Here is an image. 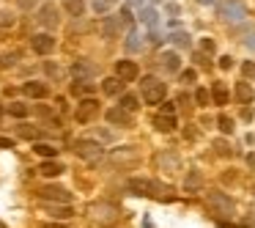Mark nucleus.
Segmentation results:
<instances>
[{
    "label": "nucleus",
    "instance_id": "nucleus-1",
    "mask_svg": "<svg viewBox=\"0 0 255 228\" xmlns=\"http://www.w3.org/2000/svg\"><path fill=\"white\" fill-rule=\"evenodd\" d=\"M85 217H88V223L96 228H113L124 217V209L118 204H113V201H94V204H88V209H85Z\"/></svg>",
    "mask_w": 255,
    "mask_h": 228
},
{
    "label": "nucleus",
    "instance_id": "nucleus-2",
    "mask_svg": "<svg viewBox=\"0 0 255 228\" xmlns=\"http://www.w3.org/2000/svg\"><path fill=\"white\" fill-rule=\"evenodd\" d=\"M127 190L132 195H143V198H156V201H173V190L170 184H162L156 179H145V176H132L127 182Z\"/></svg>",
    "mask_w": 255,
    "mask_h": 228
},
{
    "label": "nucleus",
    "instance_id": "nucleus-3",
    "mask_svg": "<svg viewBox=\"0 0 255 228\" xmlns=\"http://www.w3.org/2000/svg\"><path fill=\"white\" fill-rule=\"evenodd\" d=\"M217 17L228 25H242L250 17V11L244 6V0H220L217 3Z\"/></svg>",
    "mask_w": 255,
    "mask_h": 228
},
{
    "label": "nucleus",
    "instance_id": "nucleus-4",
    "mask_svg": "<svg viewBox=\"0 0 255 228\" xmlns=\"http://www.w3.org/2000/svg\"><path fill=\"white\" fill-rule=\"evenodd\" d=\"M140 96L145 105H162L167 96V85L156 77H143L140 80Z\"/></svg>",
    "mask_w": 255,
    "mask_h": 228
},
{
    "label": "nucleus",
    "instance_id": "nucleus-5",
    "mask_svg": "<svg viewBox=\"0 0 255 228\" xmlns=\"http://www.w3.org/2000/svg\"><path fill=\"white\" fill-rule=\"evenodd\" d=\"M206 201H209V206L214 209L217 217H233V212H236L233 198L225 195L222 190H211V193H206Z\"/></svg>",
    "mask_w": 255,
    "mask_h": 228
},
{
    "label": "nucleus",
    "instance_id": "nucleus-6",
    "mask_svg": "<svg viewBox=\"0 0 255 228\" xmlns=\"http://www.w3.org/2000/svg\"><path fill=\"white\" fill-rule=\"evenodd\" d=\"M74 154L85 162H99L102 157H105V146H102L99 140L80 138V140H74Z\"/></svg>",
    "mask_w": 255,
    "mask_h": 228
},
{
    "label": "nucleus",
    "instance_id": "nucleus-7",
    "mask_svg": "<svg viewBox=\"0 0 255 228\" xmlns=\"http://www.w3.org/2000/svg\"><path fill=\"white\" fill-rule=\"evenodd\" d=\"M41 204H72V193L61 184H44V187L36 190Z\"/></svg>",
    "mask_w": 255,
    "mask_h": 228
},
{
    "label": "nucleus",
    "instance_id": "nucleus-8",
    "mask_svg": "<svg viewBox=\"0 0 255 228\" xmlns=\"http://www.w3.org/2000/svg\"><path fill=\"white\" fill-rule=\"evenodd\" d=\"M36 22H39L41 28H47V30H55L58 25H61V8H58L52 0L41 3V8L36 11Z\"/></svg>",
    "mask_w": 255,
    "mask_h": 228
},
{
    "label": "nucleus",
    "instance_id": "nucleus-9",
    "mask_svg": "<svg viewBox=\"0 0 255 228\" xmlns=\"http://www.w3.org/2000/svg\"><path fill=\"white\" fill-rule=\"evenodd\" d=\"M99 113H102V105H99V99H94V96H83L80 105L74 107V118H77V124H91Z\"/></svg>",
    "mask_w": 255,
    "mask_h": 228
},
{
    "label": "nucleus",
    "instance_id": "nucleus-10",
    "mask_svg": "<svg viewBox=\"0 0 255 228\" xmlns=\"http://www.w3.org/2000/svg\"><path fill=\"white\" fill-rule=\"evenodd\" d=\"M137 160H140V151L134 149V146H118V149H113L110 154H107V162H110V165H134Z\"/></svg>",
    "mask_w": 255,
    "mask_h": 228
},
{
    "label": "nucleus",
    "instance_id": "nucleus-11",
    "mask_svg": "<svg viewBox=\"0 0 255 228\" xmlns=\"http://www.w3.org/2000/svg\"><path fill=\"white\" fill-rule=\"evenodd\" d=\"M121 30H124V22H121L118 14H105V17H102V39L113 41V39L121 36Z\"/></svg>",
    "mask_w": 255,
    "mask_h": 228
},
{
    "label": "nucleus",
    "instance_id": "nucleus-12",
    "mask_svg": "<svg viewBox=\"0 0 255 228\" xmlns=\"http://www.w3.org/2000/svg\"><path fill=\"white\" fill-rule=\"evenodd\" d=\"M55 36L52 33H36V36H30V50L36 52V55H50L52 50H55Z\"/></svg>",
    "mask_w": 255,
    "mask_h": 228
},
{
    "label": "nucleus",
    "instance_id": "nucleus-13",
    "mask_svg": "<svg viewBox=\"0 0 255 228\" xmlns=\"http://www.w3.org/2000/svg\"><path fill=\"white\" fill-rule=\"evenodd\" d=\"M96 74H99V66L91 61H85V58H80V61L72 63V77L74 80H94Z\"/></svg>",
    "mask_w": 255,
    "mask_h": 228
},
{
    "label": "nucleus",
    "instance_id": "nucleus-14",
    "mask_svg": "<svg viewBox=\"0 0 255 228\" xmlns=\"http://www.w3.org/2000/svg\"><path fill=\"white\" fill-rule=\"evenodd\" d=\"M116 74L124 80V83H134V80L140 77V69L134 61H129V58H121V61H116Z\"/></svg>",
    "mask_w": 255,
    "mask_h": 228
},
{
    "label": "nucleus",
    "instance_id": "nucleus-15",
    "mask_svg": "<svg viewBox=\"0 0 255 228\" xmlns=\"http://www.w3.org/2000/svg\"><path fill=\"white\" fill-rule=\"evenodd\" d=\"M105 118L113 124V127H132V113L124 110L121 105H118V107H107V110H105Z\"/></svg>",
    "mask_w": 255,
    "mask_h": 228
},
{
    "label": "nucleus",
    "instance_id": "nucleus-16",
    "mask_svg": "<svg viewBox=\"0 0 255 228\" xmlns=\"http://www.w3.org/2000/svg\"><path fill=\"white\" fill-rule=\"evenodd\" d=\"M22 94L30 96V99H47L50 88L44 83H39V80H28V83H22Z\"/></svg>",
    "mask_w": 255,
    "mask_h": 228
},
{
    "label": "nucleus",
    "instance_id": "nucleus-17",
    "mask_svg": "<svg viewBox=\"0 0 255 228\" xmlns=\"http://www.w3.org/2000/svg\"><path fill=\"white\" fill-rule=\"evenodd\" d=\"M124 88H127V83H124L118 74H116V77H105V80H102V94H107V96H121Z\"/></svg>",
    "mask_w": 255,
    "mask_h": 228
},
{
    "label": "nucleus",
    "instance_id": "nucleus-18",
    "mask_svg": "<svg viewBox=\"0 0 255 228\" xmlns=\"http://www.w3.org/2000/svg\"><path fill=\"white\" fill-rule=\"evenodd\" d=\"M159 66L165 69L167 74H176L178 69H181V58H178V52H162V55H159Z\"/></svg>",
    "mask_w": 255,
    "mask_h": 228
},
{
    "label": "nucleus",
    "instance_id": "nucleus-19",
    "mask_svg": "<svg viewBox=\"0 0 255 228\" xmlns=\"http://www.w3.org/2000/svg\"><path fill=\"white\" fill-rule=\"evenodd\" d=\"M154 127L159 129V132H173V129L178 127L176 113H159V116H154Z\"/></svg>",
    "mask_w": 255,
    "mask_h": 228
},
{
    "label": "nucleus",
    "instance_id": "nucleus-20",
    "mask_svg": "<svg viewBox=\"0 0 255 228\" xmlns=\"http://www.w3.org/2000/svg\"><path fill=\"white\" fill-rule=\"evenodd\" d=\"M184 190H187V193H200V190H203V173H200L198 168H192V171L187 173V179H184Z\"/></svg>",
    "mask_w": 255,
    "mask_h": 228
},
{
    "label": "nucleus",
    "instance_id": "nucleus-21",
    "mask_svg": "<svg viewBox=\"0 0 255 228\" xmlns=\"http://www.w3.org/2000/svg\"><path fill=\"white\" fill-rule=\"evenodd\" d=\"M44 209L50 212L55 220H69V217H74V212L69 204H44Z\"/></svg>",
    "mask_w": 255,
    "mask_h": 228
},
{
    "label": "nucleus",
    "instance_id": "nucleus-22",
    "mask_svg": "<svg viewBox=\"0 0 255 228\" xmlns=\"http://www.w3.org/2000/svg\"><path fill=\"white\" fill-rule=\"evenodd\" d=\"M66 171V168L61 165V162H55V157H52V160H44L39 165V173L41 176H47V179H52V176H61V173Z\"/></svg>",
    "mask_w": 255,
    "mask_h": 228
},
{
    "label": "nucleus",
    "instance_id": "nucleus-23",
    "mask_svg": "<svg viewBox=\"0 0 255 228\" xmlns=\"http://www.w3.org/2000/svg\"><path fill=\"white\" fill-rule=\"evenodd\" d=\"M211 96H214V105H220V107H225L228 102H231V94H228V88H225V83H211Z\"/></svg>",
    "mask_w": 255,
    "mask_h": 228
},
{
    "label": "nucleus",
    "instance_id": "nucleus-24",
    "mask_svg": "<svg viewBox=\"0 0 255 228\" xmlns=\"http://www.w3.org/2000/svg\"><path fill=\"white\" fill-rule=\"evenodd\" d=\"M124 47H127V52H140V50H143V36H140L137 28H129Z\"/></svg>",
    "mask_w": 255,
    "mask_h": 228
},
{
    "label": "nucleus",
    "instance_id": "nucleus-25",
    "mask_svg": "<svg viewBox=\"0 0 255 228\" xmlns=\"http://www.w3.org/2000/svg\"><path fill=\"white\" fill-rule=\"evenodd\" d=\"M253 96H255V91H253V85H250L247 80L236 83V99L242 102V105H250V102H253Z\"/></svg>",
    "mask_w": 255,
    "mask_h": 228
},
{
    "label": "nucleus",
    "instance_id": "nucleus-26",
    "mask_svg": "<svg viewBox=\"0 0 255 228\" xmlns=\"http://www.w3.org/2000/svg\"><path fill=\"white\" fill-rule=\"evenodd\" d=\"M63 8H66L74 19H80L85 14V0H63Z\"/></svg>",
    "mask_w": 255,
    "mask_h": 228
},
{
    "label": "nucleus",
    "instance_id": "nucleus-27",
    "mask_svg": "<svg viewBox=\"0 0 255 228\" xmlns=\"http://www.w3.org/2000/svg\"><path fill=\"white\" fill-rule=\"evenodd\" d=\"M33 151L39 157H44V160H52V157H58V149L52 143H41V140H36L33 143Z\"/></svg>",
    "mask_w": 255,
    "mask_h": 228
},
{
    "label": "nucleus",
    "instance_id": "nucleus-28",
    "mask_svg": "<svg viewBox=\"0 0 255 228\" xmlns=\"http://www.w3.org/2000/svg\"><path fill=\"white\" fill-rule=\"evenodd\" d=\"M69 91H72V96H80V99H83V96H88L91 91H94V85H91L88 80H74Z\"/></svg>",
    "mask_w": 255,
    "mask_h": 228
},
{
    "label": "nucleus",
    "instance_id": "nucleus-29",
    "mask_svg": "<svg viewBox=\"0 0 255 228\" xmlns=\"http://www.w3.org/2000/svg\"><path fill=\"white\" fill-rule=\"evenodd\" d=\"M118 105H121L124 110L134 113V110H137V107H140V99H137V96H134V94H127V91H124V94H121V99H118Z\"/></svg>",
    "mask_w": 255,
    "mask_h": 228
},
{
    "label": "nucleus",
    "instance_id": "nucleus-30",
    "mask_svg": "<svg viewBox=\"0 0 255 228\" xmlns=\"http://www.w3.org/2000/svg\"><path fill=\"white\" fill-rule=\"evenodd\" d=\"M6 113L14 116V118H25L30 113V107L25 105V102H11V105H6Z\"/></svg>",
    "mask_w": 255,
    "mask_h": 228
},
{
    "label": "nucleus",
    "instance_id": "nucleus-31",
    "mask_svg": "<svg viewBox=\"0 0 255 228\" xmlns=\"http://www.w3.org/2000/svg\"><path fill=\"white\" fill-rule=\"evenodd\" d=\"M17 135H19V138H25V140H33V143L41 138V132H39L36 127H30V124H19V127H17Z\"/></svg>",
    "mask_w": 255,
    "mask_h": 228
},
{
    "label": "nucleus",
    "instance_id": "nucleus-32",
    "mask_svg": "<svg viewBox=\"0 0 255 228\" xmlns=\"http://www.w3.org/2000/svg\"><path fill=\"white\" fill-rule=\"evenodd\" d=\"M140 22H143L145 25V28H151V30H154L156 28V22H159V19H156V11H154V8H140Z\"/></svg>",
    "mask_w": 255,
    "mask_h": 228
},
{
    "label": "nucleus",
    "instance_id": "nucleus-33",
    "mask_svg": "<svg viewBox=\"0 0 255 228\" xmlns=\"http://www.w3.org/2000/svg\"><path fill=\"white\" fill-rule=\"evenodd\" d=\"M17 25V14L8 11V8H0V30H8Z\"/></svg>",
    "mask_w": 255,
    "mask_h": 228
},
{
    "label": "nucleus",
    "instance_id": "nucleus-34",
    "mask_svg": "<svg viewBox=\"0 0 255 228\" xmlns=\"http://www.w3.org/2000/svg\"><path fill=\"white\" fill-rule=\"evenodd\" d=\"M167 41L187 50V47H189V33H184V30H173V33H167Z\"/></svg>",
    "mask_w": 255,
    "mask_h": 228
},
{
    "label": "nucleus",
    "instance_id": "nucleus-35",
    "mask_svg": "<svg viewBox=\"0 0 255 228\" xmlns=\"http://www.w3.org/2000/svg\"><path fill=\"white\" fill-rule=\"evenodd\" d=\"M242 44L247 47V50H255V25L242 28Z\"/></svg>",
    "mask_w": 255,
    "mask_h": 228
},
{
    "label": "nucleus",
    "instance_id": "nucleus-36",
    "mask_svg": "<svg viewBox=\"0 0 255 228\" xmlns=\"http://www.w3.org/2000/svg\"><path fill=\"white\" fill-rule=\"evenodd\" d=\"M217 127H220L222 135H233V127H236V124H233L231 116H225V113H222V116L217 118Z\"/></svg>",
    "mask_w": 255,
    "mask_h": 228
},
{
    "label": "nucleus",
    "instance_id": "nucleus-37",
    "mask_svg": "<svg viewBox=\"0 0 255 228\" xmlns=\"http://www.w3.org/2000/svg\"><path fill=\"white\" fill-rule=\"evenodd\" d=\"M118 17H121L124 28H134V14H132V8H127V6H124L121 11H118Z\"/></svg>",
    "mask_w": 255,
    "mask_h": 228
},
{
    "label": "nucleus",
    "instance_id": "nucleus-38",
    "mask_svg": "<svg viewBox=\"0 0 255 228\" xmlns=\"http://www.w3.org/2000/svg\"><path fill=\"white\" fill-rule=\"evenodd\" d=\"M195 102H198L200 107H206L211 102V91L209 88H198V91H195Z\"/></svg>",
    "mask_w": 255,
    "mask_h": 228
},
{
    "label": "nucleus",
    "instance_id": "nucleus-39",
    "mask_svg": "<svg viewBox=\"0 0 255 228\" xmlns=\"http://www.w3.org/2000/svg\"><path fill=\"white\" fill-rule=\"evenodd\" d=\"M17 52H8V55H0V69H11L14 63H17Z\"/></svg>",
    "mask_w": 255,
    "mask_h": 228
},
{
    "label": "nucleus",
    "instance_id": "nucleus-40",
    "mask_svg": "<svg viewBox=\"0 0 255 228\" xmlns=\"http://www.w3.org/2000/svg\"><path fill=\"white\" fill-rule=\"evenodd\" d=\"M178 80H181V83H195V80H198V72H195V69H184V72H178Z\"/></svg>",
    "mask_w": 255,
    "mask_h": 228
},
{
    "label": "nucleus",
    "instance_id": "nucleus-41",
    "mask_svg": "<svg viewBox=\"0 0 255 228\" xmlns=\"http://www.w3.org/2000/svg\"><path fill=\"white\" fill-rule=\"evenodd\" d=\"M242 74L244 77H255V61H244L242 63Z\"/></svg>",
    "mask_w": 255,
    "mask_h": 228
},
{
    "label": "nucleus",
    "instance_id": "nucleus-42",
    "mask_svg": "<svg viewBox=\"0 0 255 228\" xmlns=\"http://www.w3.org/2000/svg\"><path fill=\"white\" fill-rule=\"evenodd\" d=\"M107 8H110V3H107V0H94V11L96 14H105Z\"/></svg>",
    "mask_w": 255,
    "mask_h": 228
},
{
    "label": "nucleus",
    "instance_id": "nucleus-43",
    "mask_svg": "<svg viewBox=\"0 0 255 228\" xmlns=\"http://www.w3.org/2000/svg\"><path fill=\"white\" fill-rule=\"evenodd\" d=\"M214 146H217V154H222V157H228V154H231V146H228L225 140H217Z\"/></svg>",
    "mask_w": 255,
    "mask_h": 228
},
{
    "label": "nucleus",
    "instance_id": "nucleus-44",
    "mask_svg": "<svg viewBox=\"0 0 255 228\" xmlns=\"http://www.w3.org/2000/svg\"><path fill=\"white\" fill-rule=\"evenodd\" d=\"M44 69H47V74H50V77H61V66H55V63H44Z\"/></svg>",
    "mask_w": 255,
    "mask_h": 228
},
{
    "label": "nucleus",
    "instance_id": "nucleus-45",
    "mask_svg": "<svg viewBox=\"0 0 255 228\" xmlns=\"http://www.w3.org/2000/svg\"><path fill=\"white\" fill-rule=\"evenodd\" d=\"M214 39H200V50H203V52H214Z\"/></svg>",
    "mask_w": 255,
    "mask_h": 228
},
{
    "label": "nucleus",
    "instance_id": "nucleus-46",
    "mask_svg": "<svg viewBox=\"0 0 255 228\" xmlns=\"http://www.w3.org/2000/svg\"><path fill=\"white\" fill-rule=\"evenodd\" d=\"M206 55H209V52H195V61H198L200 66H209V58Z\"/></svg>",
    "mask_w": 255,
    "mask_h": 228
},
{
    "label": "nucleus",
    "instance_id": "nucleus-47",
    "mask_svg": "<svg viewBox=\"0 0 255 228\" xmlns=\"http://www.w3.org/2000/svg\"><path fill=\"white\" fill-rule=\"evenodd\" d=\"M3 149H14V140L11 138H3V135H0V151Z\"/></svg>",
    "mask_w": 255,
    "mask_h": 228
},
{
    "label": "nucleus",
    "instance_id": "nucleus-48",
    "mask_svg": "<svg viewBox=\"0 0 255 228\" xmlns=\"http://www.w3.org/2000/svg\"><path fill=\"white\" fill-rule=\"evenodd\" d=\"M231 66H233V58L231 55H222L220 58V69H231Z\"/></svg>",
    "mask_w": 255,
    "mask_h": 228
},
{
    "label": "nucleus",
    "instance_id": "nucleus-49",
    "mask_svg": "<svg viewBox=\"0 0 255 228\" xmlns=\"http://www.w3.org/2000/svg\"><path fill=\"white\" fill-rule=\"evenodd\" d=\"M39 228H72V226H63V223H58V220H55V223H41Z\"/></svg>",
    "mask_w": 255,
    "mask_h": 228
},
{
    "label": "nucleus",
    "instance_id": "nucleus-50",
    "mask_svg": "<svg viewBox=\"0 0 255 228\" xmlns=\"http://www.w3.org/2000/svg\"><path fill=\"white\" fill-rule=\"evenodd\" d=\"M159 113H176V105H173V102H167V105H162Z\"/></svg>",
    "mask_w": 255,
    "mask_h": 228
},
{
    "label": "nucleus",
    "instance_id": "nucleus-51",
    "mask_svg": "<svg viewBox=\"0 0 255 228\" xmlns=\"http://www.w3.org/2000/svg\"><path fill=\"white\" fill-rule=\"evenodd\" d=\"M217 228H236V226H233V223H225V220L220 217V220H217Z\"/></svg>",
    "mask_w": 255,
    "mask_h": 228
},
{
    "label": "nucleus",
    "instance_id": "nucleus-52",
    "mask_svg": "<svg viewBox=\"0 0 255 228\" xmlns=\"http://www.w3.org/2000/svg\"><path fill=\"white\" fill-rule=\"evenodd\" d=\"M200 6H217V3H220V0H198Z\"/></svg>",
    "mask_w": 255,
    "mask_h": 228
},
{
    "label": "nucleus",
    "instance_id": "nucleus-53",
    "mask_svg": "<svg viewBox=\"0 0 255 228\" xmlns=\"http://www.w3.org/2000/svg\"><path fill=\"white\" fill-rule=\"evenodd\" d=\"M143 228H154V223H151V217H143Z\"/></svg>",
    "mask_w": 255,
    "mask_h": 228
},
{
    "label": "nucleus",
    "instance_id": "nucleus-54",
    "mask_svg": "<svg viewBox=\"0 0 255 228\" xmlns=\"http://www.w3.org/2000/svg\"><path fill=\"white\" fill-rule=\"evenodd\" d=\"M129 6H143V0H127Z\"/></svg>",
    "mask_w": 255,
    "mask_h": 228
},
{
    "label": "nucleus",
    "instance_id": "nucleus-55",
    "mask_svg": "<svg viewBox=\"0 0 255 228\" xmlns=\"http://www.w3.org/2000/svg\"><path fill=\"white\" fill-rule=\"evenodd\" d=\"M247 162H250V165H255V154H250V157H247Z\"/></svg>",
    "mask_w": 255,
    "mask_h": 228
},
{
    "label": "nucleus",
    "instance_id": "nucleus-56",
    "mask_svg": "<svg viewBox=\"0 0 255 228\" xmlns=\"http://www.w3.org/2000/svg\"><path fill=\"white\" fill-rule=\"evenodd\" d=\"M242 228H255V226H250V223H244V226Z\"/></svg>",
    "mask_w": 255,
    "mask_h": 228
},
{
    "label": "nucleus",
    "instance_id": "nucleus-57",
    "mask_svg": "<svg viewBox=\"0 0 255 228\" xmlns=\"http://www.w3.org/2000/svg\"><path fill=\"white\" fill-rule=\"evenodd\" d=\"M151 3H162V0H151Z\"/></svg>",
    "mask_w": 255,
    "mask_h": 228
},
{
    "label": "nucleus",
    "instance_id": "nucleus-58",
    "mask_svg": "<svg viewBox=\"0 0 255 228\" xmlns=\"http://www.w3.org/2000/svg\"><path fill=\"white\" fill-rule=\"evenodd\" d=\"M3 110H6V107H3V105H0V113H3Z\"/></svg>",
    "mask_w": 255,
    "mask_h": 228
},
{
    "label": "nucleus",
    "instance_id": "nucleus-59",
    "mask_svg": "<svg viewBox=\"0 0 255 228\" xmlns=\"http://www.w3.org/2000/svg\"><path fill=\"white\" fill-rule=\"evenodd\" d=\"M107 3H110V6H113V3H116V0H107Z\"/></svg>",
    "mask_w": 255,
    "mask_h": 228
}]
</instances>
